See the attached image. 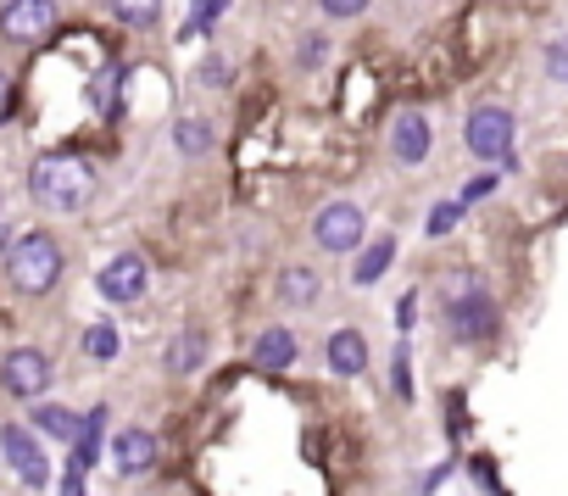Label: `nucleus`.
<instances>
[{
  "label": "nucleus",
  "instance_id": "dca6fc26",
  "mask_svg": "<svg viewBox=\"0 0 568 496\" xmlns=\"http://www.w3.org/2000/svg\"><path fill=\"white\" fill-rule=\"evenodd\" d=\"M201 357H206V341H201V330H179V341L162 352L168 374H195V368H201Z\"/></svg>",
  "mask_w": 568,
  "mask_h": 496
},
{
  "label": "nucleus",
  "instance_id": "7c9ffc66",
  "mask_svg": "<svg viewBox=\"0 0 568 496\" xmlns=\"http://www.w3.org/2000/svg\"><path fill=\"white\" fill-rule=\"evenodd\" d=\"M62 496H84V479H79V474H68V479H62Z\"/></svg>",
  "mask_w": 568,
  "mask_h": 496
},
{
  "label": "nucleus",
  "instance_id": "b1692460",
  "mask_svg": "<svg viewBox=\"0 0 568 496\" xmlns=\"http://www.w3.org/2000/svg\"><path fill=\"white\" fill-rule=\"evenodd\" d=\"M490 190H496V173H479V179H468V184H463L457 206H474V201H479V195H490Z\"/></svg>",
  "mask_w": 568,
  "mask_h": 496
},
{
  "label": "nucleus",
  "instance_id": "412c9836",
  "mask_svg": "<svg viewBox=\"0 0 568 496\" xmlns=\"http://www.w3.org/2000/svg\"><path fill=\"white\" fill-rule=\"evenodd\" d=\"M118 346H123V341H118V330H112V324H90L84 352H90L95 363H112V357H118Z\"/></svg>",
  "mask_w": 568,
  "mask_h": 496
},
{
  "label": "nucleus",
  "instance_id": "aec40b11",
  "mask_svg": "<svg viewBox=\"0 0 568 496\" xmlns=\"http://www.w3.org/2000/svg\"><path fill=\"white\" fill-rule=\"evenodd\" d=\"M112 12L129 23V29H151L162 18V0H112Z\"/></svg>",
  "mask_w": 568,
  "mask_h": 496
},
{
  "label": "nucleus",
  "instance_id": "423d86ee",
  "mask_svg": "<svg viewBox=\"0 0 568 496\" xmlns=\"http://www.w3.org/2000/svg\"><path fill=\"white\" fill-rule=\"evenodd\" d=\"M0 452H7V463H12V474L23 479V485H51V463H45V452H40V441L23 429V424H7L0 429Z\"/></svg>",
  "mask_w": 568,
  "mask_h": 496
},
{
  "label": "nucleus",
  "instance_id": "a211bd4d",
  "mask_svg": "<svg viewBox=\"0 0 568 496\" xmlns=\"http://www.w3.org/2000/svg\"><path fill=\"white\" fill-rule=\"evenodd\" d=\"M278 296L291 302V307H313L318 302V274L313 269H284L278 274Z\"/></svg>",
  "mask_w": 568,
  "mask_h": 496
},
{
  "label": "nucleus",
  "instance_id": "2f4dec72",
  "mask_svg": "<svg viewBox=\"0 0 568 496\" xmlns=\"http://www.w3.org/2000/svg\"><path fill=\"white\" fill-rule=\"evenodd\" d=\"M0 245H7V206H0Z\"/></svg>",
  "mask_w": 568,
  "mask_h": 496
},
{
  "label": "nucleus",
  "instance_id": "2eb2a0df",
  "mask_svg": "<svg viewBox=\"0 0 568 496\" xmlns=\"http://www.w3.org/2000/svg\"><path fill=\"white\" fill-rule=\"evenodd\" d=\"M390 263H396V240H374V245H363L357 263H352V285H374Z\"/></svg>",
  "mask_w": 568,
  "mask_h": 496
},
{
  "label": "nucleus",
  "instance_id": "f257e3e1",
  "mask_svg": "<svg viewBox=\"0 0 568 496\" xmlns=\"http://www.w3.org/2000/svg\"><path fill=\"white\" fill-rule=\"evenodd\" d=\"M29 190L40 206L51 212H79L90 195H95V168L84 156H68V151H51L29 168Z\"/></svg>",
  "mask_w": 568,
  "mask_h": 496
},
{
  "label": "nucleus",
  "instance_id": "f3484780",
  "mask_svg": "<svg viewBox=\"0 0 568 496\" xmlns=\"http://www.w3.org/2000/svg\"><path fill=\"white\" fill-rule=\"evenodd\" d=\"M79 424H84V418H73V413L57 407V402H40V407H34V429L51 435V441H68V446H73V441H79Z\"/></svg>",
  "mask_w": 568,
  "mask_h": 496
},
{
  "label": "nucleus",
  "instance_id": "ddd939ff",
  "mask_svg": "<svg viewBox=\"0 0 568 496\" xmlns=\"http://www.w3.org/2000/svg\"><path fill=\"white\" fill-rule=\"evenodd\" d=\"M363 368H368V341H363V330H335V335H329V374L357 379Z\"/></svg>",
  "mask_w": 568,
  "mask_h": 496
},
{
  "label": "nucleus",
  "instance_id": "9b49d317",
  "mask_svg": "<svg viewBox=\"0 0 568 496\" xmlns=\"http://www.w3.org/2000/svg\"><path fill=\"white\" fill-rule=\"evenodd\" d=\"M390 151H396V162L402 168H418L424 156H429V123H424V112H396V123H390Z\"/></svg>",
  "mask_w": 568,
  "mask_h": 496
},
{
  "label": "nucleus",
  "instance_id": "5701e85b",
  "mask_svg": "<svg viewBox=\"0 0 568 496\" xmlns=\"http://www.w3.org/2000/svg\"><path fill=\"white\" fill-rule=\"evenodd\" d=\"M223 7H229V0H190V34L195 29H212L223 18Z\"/></svg>",
  "mask_w": 568,
  "mask_h": 496
},
{
  "label": "nucleus",
  "instance_id": "7ed1b4c3",
  "mask_svg": "<svg viewBox=\"0 0 568 496\" xmlns=\"http://www.w3.org/2000/svg\"><path fill=\"white\" fill-rule=\"evenodd\" d=\"M446 318H452V335H457V341H485V335H496V307H490V296L479 291L474 274H452V280H446Z\"/></svg>",
  "mask_w": 568,
  "mask_h": 496
},
{
  "label": "nucleus",
  "instance_id": "9d476101",
  "mask_svg": "<svg viewBox=\"0 0 568 496\" xmlns=\"http://www.w3.org/2000/svg\"><path fill=\"white\" fill-rule=\"evenodd\" d=\"M112 468H118L123 479L151 474V468H156V435H151V429H118V435H112Z\"/></svg>",
  "mask_w": 568,
  "mask_h": 496
},
{
  "label": "nucleus",
  "instance_id": "6e6552de",
  "mask_svg": "<svg viewBox=\"0 0 568 496\" xmlns=\"http://www.w3.org/2000/svg\"><path fill=\"white\" fill-rule=\"evenodd\" d=\"M0 385H7L12 396H45V385H51V357L45 352H34V346H23V352H12L7 363H0Z\"/></svg>",
  "mask_w": 568,
  "mask_h": 496
},
{
  "label": "nucleus",
  "instance_id": "0eeeda50",
  "mask_svg": "<svg viewBox=\"0 0 568 496\" xmlns=\"http://www.w3.org/2000/svg\"><path fill=\"white\" fill-rule=\"evenodd\" d=\"M313 240L324 245V252H357L363 245V206H352V201L324 206L318 223H313Z\"/></svg>",
  "mask_w": 568,
  "mask_h": 496
},
{
  "label": "nucleus",
  "instance_id": "4468645a",
  "mask_svg": "<svg viewBox=\"0 0 568 496\" xmlns=\"http://www.w3.org/2000/svg\"><path fill=\"white\" fill-rule=\"evenodd\" d=\"M101 435H106V407H95V413H84V424H79V441H73V457H68V474H90L95 468V452H101Z\"/></svg>",
  "mask_w": 568,
  "mask_h": 496
},
{
  "label": "nucleus",
  "instance_id": "f8f14e48",
  "mask_svg": "<svg viewBox=\"0 0 568 496\" xmlns=\"http://www.w3.org/2000/svg\"><path fill=\"white\" fill-rule=\"evenodd\" d=\"M251 363H256L262 374H278V368H291V363H296V335L284 330V324L262 330V335H256V346H251Z\"/></svg>",
  "mask_w": 568,
  "mask_h": 496
},
{
  "label": "nucleus",
  "instance_id": "4be33fe9",
  "mask_svg": "<svg viewBox=\"0 0 568 496\" xmlns=\"http://www.w3.org/2000/svg\"><path fill=\"white\" fill-rule=\"evenodd\" d=\"M173 140H179V151H184V156L212 151V129H206V123H179V129H173Z\"/></svg>",
  "mask_w": 568,
  "mask_h": 496
},
{
  "label": "nucleus",
  "instance_id": "a878e982",
  "mask_svg": "<svg viewBox=\"0 0 568 496\" xmlns=\"http://www.w3.org/2000/svg\"><path fill=\"white\" fill-rule=\"evenodd\" d=\"M318 7H324L329 18H357V12L368 7V0H318Z\"/></svg>",
  "mask_w": 568,
  "mask_h": 496
},
{
  "label": "nucleus",
  "instance_id": "bb28decb",
  "mask_svg": "<svg viewBox=\"0 0 568 496\" xmlns=\"http://www.w3.org/2000/svg\"><path fill=\"white\" fill-rule=\"evenodd\" d=\"M324 51H329V45H324L318 34H307V40H302V68H318V62H324Z\"/></svg>",
  "mask_w": 568,
  "mask_h": 496
},
{
  "label": "nucleus",
  "instance_id": "c85d7f7f",
  "mask_svg": "<svg viewBox=\"0 0 568 496\" xmlns=\"http://www.w3.org/2000/svg\"><path fill=\"white\" fill-rule=\"evenodd\" d=\"M7 118H12V79L0 73V123H7Z\"/></svg>",
  "mask_w": 568,
  "mask_h": 496
},
{
  "label": "nucleus",
  "instance_id": "6ab92c4d",
  "mask_svg": "<svg viewBox=\"0 0 568 496\" xmlns=\"http://www.w3.org/2000/svg\"><path fill=\"white\" fill-rule=\"evenodd\" d=\"M118 90H123V68L106 62V68L95 73V84H90V101H95L101 118H118Z\"/></svg>",
  "mask_w": 568,
  "mask_h": 496
},
{
  "label": "nucleus",
  "instance_id": "20e7f679",
  "mask_svg": "<svg viewBox=\"0 0 568 496\" xmlns=\"http://www.w3.org/2000/svg\"><path fill=\"white\" fill-rule=\"evenodd\" d=\"M463 140H468V151H474L479 162H507V151H513V112H501V107H474L468 123H463Z\"/></svg>",
  "mask_w": 568,
  "mask_h": 496
},
{
  "label": "nucleus",
  "instance_id": "cd10ccee",
  "mask_svg": "<svg viewBox=\"0 0 568 496\" xmlns=\"http://www.w3.org/2000/svg\"><path fill=\"white\" fill-rule=\"evenodd\" d=\"M201 84H229V68H223V62L212 57V62L201 68Z\"/></svg>",
  "mask_w": 568,
  "mask_h": 496
},
{
  "label": "nucleus",
  "instance_id": "1a4fd4ad",
  "mask_svg": "<svg viewBox=\"0 0 568 496\" xmlns=\"http://www.w3.org/2000/svg\"><path fill=\"white\" fill-rule=\"evenodd\" d=\"M145 280H151V274H145V257H140V252H123V257H112V263L101 269V296L129 307V302L145 296Z\"/></svg>",
  "mask_w": 568,
  "mask_h": 496
},
{
  "label": "nucleus",
  "instance_id": "393cba45",
  "mask_svg": "<svg viewBox=\"0 0 568 496\" xmlns=\"http://www.w3.org/2000/svg\"><path fill=\"white\" fill-rule=\"evenodd\" d=\"M457 217H463V206H457V201H440V206L429 212V234H446Z\"/></svg>",
  "mask_w": 568,
  "mask_h": 496
},
{
  "label": "nucleus",
  "instance_id": "39448f33",
  "mask_svg": "<svg viewBox=\"0 0 568 496\" xmlns=\"http://www.w3.org/2000/svg\"><path fill=\"white\" fill-rule=\"evenodd\" d=\"M57 29V0H7L0 7V34L18 40V45H34Z\"/></svg>",
  "mask_w": 568,
  "mask_h": 496
},
{
  "label": "nucleus",
  "instance_id": "f03ea898",
  "mask_svg": "<svg viewBox=\"0 0 568 496\" xmlns=\"http://www.w3.org/2000/svg\"><path fill=\"white\" fill-rule=\"evenodd\" d=\"M7 280H12L23 296L57 291V280H62V245H57L45 229H29L23 240H12V252H7Z\"/></svg>",
  "mask_w": 568,
  "mask_h": 496
},
{
  "label": "nucleus",
  "instance_id": "c756f323",
  "mask_svg": "<svg viewBox=\"0 0 568 496\" xmlns=\"http://www.w3.org/2000/svg\"><path fill=\"white\" fill-rule=\"evenodd\" d=\"M396 391L413 396V379H407V357H396Z\"/></svg>",
  "mask_w": 568,
  "mask_h": 496
}]
</instances>
